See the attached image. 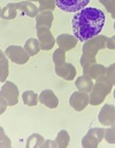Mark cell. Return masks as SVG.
<instances>
[{"instance_id":"1","label":"cell","mask_w":115,"mask_h":148,"mask_svg":"<svg viewBox=\"0 0 115 148\" xmlns=\"http://www.w3.org/2000/svg\"><path fill=\"white\" fill-rule=\"evenodd\" d=\"M106 22L105 13L96 7H85L75 13L72 20L74 36L82 42L98 36Z\"/></svg>"},{"instance_id":"2","label":"cell","mask_w":115,"mask_h":148,"mask_svg":"<svg viewBox=\"0 0 115 148\" xmlns=\"http://www.w3.org/2000/svg\"><path fill=\"white\" fill-rule=\"evenodd\" d=\"M113 91V83L108 79L106 75L96 79L92 91L89 93L90 95V105L91 106H99L101 105L106 97Z\"/></svg>"},{"instance_id":"3","label":"cell","mask_w":115,"mask_h":148,"mask_svg":"<svg viewBox=\"0 0 115 148\" xmlns=\"http://www.w3.org/2000/svg\"><path fill=\"white\" fill-rule=\"evenodd\" d=\"M106 40H107L106 36L98 35L96 37L84 41L83 42V47H82V53L97 56V54H98V52L100 49L106 48Z\"/></svg>"},{"instance_id":"4","label":"cell","mask_w":115,"mask_h":148,"mask_svg":"<svg viewBox=\"0 0 115 148\" xmlns=\"http://www.w3.org/2000/svg\"><path fill=\"white\" fill-rule=\"evenodd\" d=\"M5 53L7 55V58L13 61L14 63L16 64H25L29 59H30V55L27 53L25 48L22 47V46H19V45H10L8 46L6 49H5Z\"/></svg>"},{"instance_id":"5","label":"cell","mask_w":115,"mask_h":148,"mask_svg":"<svg viewBox=\"0 0 115 148\" xmlns=\"http://www.w3.org/2000/svg\"><path fill=\"white\" fill-rule=\"evenodd\" d=\"M0 95L7 100L8 106H10V107L16 106L19 102V88L13 82L6 80L3 83V85L1 86Z\"/></svg>"},{"instance_id":"6","label":"cell","mask_w":115,"mask_h":148,"mask_svg":"<svg viewBox=\"0 0 115 148\" xmlns=\"http://www.w3.org/2000/svg\"><path fill=\"white\" fill-rule=\"evenodd\" d=\"M69 105L74 110H84L87 107V105H90V95H89V93L87 92H82V91L74 92L69 98Z\"/></svg>"},{"instance_id":"7","label":"cell","mask_w":115,"mask_h":148,"mask_svg":"<svg viewBox=\"0 0 115 148\" xmlns=\"http://www.w3.org/2000/svg\"><path fill=\"white\" fill-rule=\"evenodd\" d=\"M37 39L40 42L41 51H50L56 44V39H54L53 37L51 29L45 27L37 28Z\"/></svg>"},{"instance_id":"8","label":"cell","mask_w":115,"mask_h":148,"mask_svg":"<svg viewBox=\"0 0 115 148\" xmlns=\"http://www.w3.org/2000/svg\"><path fill=\"white\" fill-rule=\"evenodd\" d=\"M56 6L67 13H76L78 10L87 7L90 0H55Z\"/></svg>"},{"instance_id":"9","label":"cell","mask_w":115,"mask_h":148,"mask_svg":"<svg viewBox=\"0 0 115 148\" xmlns=\"http://www.w3.org/2000/svg\"><path fill=\"white\" fill-rule=\"evenodd\" d=\"M98 121L104 126H111L115 124V107L111 103H106L99 111Z\"/></svg>"},{"instance_id":"10","label":"cell","mask_w":115,"mask_h":148,"mask_svg":"<svg viewBox=\"0 0 115 148\" xmlns=\"http://www.w3.org/2000/svg\"><path fill=\"white\" fill-rule=\"evenodd\" d=\"M77 42H78V39L75 36L69 35V34H61L56 37V45L59 46V48L66 52L75 48Z\"/></svg>"},{"instance_id":"11","label":"cell","mask_w":115,"mask_h":148,"mask_svg":"<svg viewBox=\"0 0 115 148\" xmlns=\"http://www.w3.org/2000/svg\"><path fill=\"white\" fill-rule=\"evenodd\" d=\"M39 102L50 109H54L59 106V99L52 90H44L39 94Z\"/></svg>"},{"instance_id":"12","label":"cell","mask_w":115,"mask_h":148,"mask_svg":"<svg viewBox=\"0 0 115 148\" xmlns=\"http://www.w3.org/2000/svg\"><path fill=\"white\" fill-rule=\"evenodd\" d=\"M55 74L59 77L63 78L65 80H74L76 77V68L72 63H63L62 66H56L55 67Z\"/></svg>"},{"instance_id":"13","label":"cell","mask_w":115,"mask_h":148,"mask_svg":"<svg viewBox=\"0 0 115 148\" xmlns=\"http://www.w3.org/2000/svg\"><path fill=\"white\" fill-rule=\"evenodd\" d=\"M54 21V15L52 10H43L39 12V14L36 16V29L37 28H52Z\"/></svg>"},{"instance_id":"14","label":"cell","mask_w":115,"mask_h":148,"mask_svg":"<svg viewBox=\"0 0 115 148\" xmlns=\"http://www.w3.org/2000/svg\"><path fill=\"white\" fill-rule=\"evenodd\" d=\"M17 9L21 10L23 14H25L29 17H36L39 14V7H37L32 1L23 0L16 3Z\"/></svg>"},{"instance_id":"15","label":"cell","mask_w":115,"mask_h":148,"mask_svg":"<svg viewBox=\"0 0 115 148\" xmlns=\"http://www.w3.org/2000/svg\"><path fill=\"white\" fill-rule=\"evenodd\" d=\"M93 79L86 75H82L79 77H77L76 80H75V86L78 91H82V92H87L90 93L93 88Z\"/></svg>"},{"instance_id":"16","label":"cell","mask_w":115,"mask_h":148,"mask_svg":"<svg viewBox=\"0 0 115 148\" xmlns=\"http://www.w3.org/2000/svg\"><path fill=\"white\" fill-rule=\"evenodd\" d=\"M83 75H86L89 77H91L92 79H97L104 75H106V67H104L100 63H93L91 64L89 68H86L85 70H83Z\"/></svg>"},{"instance_id":"17","label":"cell","mask_w":115,"mask_h":148,"mask_svg":"<svg viewBox=\"0 0 115 148\" xmlns=\"http://www.w3.org/2000/svg\"><path fill=\"white\" fill-rule=\"evenodd\" d=\"M24 48L27 51V53L30 56H35L40 52V42L37 38H29L25 44H24Z\"/></svg>"},{"instance_id":"18","label":"cell","mask_w":115,"mask_h":148,"mask_svg":"<svg viewBox=\"0 0 115 148\" xmlns=\"http://www.w3.org/2000/svg\"><path fill=\"white\" fill-rule=\"evenodd\" d=\"M17 6L16 3L9 2L1 9V18L3 20H14L17 15Z\"/></svg>"},{"instance_id":"19","label":"cell","mask_w":115,"mask_h":148,"mask_svg":"<svg viewBox=\"0 0 115 148\" xmlns=\"http://www.w3.org/2000/svg\"><path fill=\"white\" fill-rule=\"evenodd\" d=\"M23 103L28 107H35L39 102V95L34 91H25L22 94Z\"/></svg>"},{"instance_id":"20","label":"cell","mask_w":115,"mask_h":148,"mask_svg":"<svg viewBox=\"0 0 115 148\" xmlns=\"http://www.w3.org/2000/svg\"><path fill=\"white\" fill-rule=\"evenodd\" d=\"M45 139L41 134L39 133H32L30 134L28 138H27V141H25V147L28 148H37L41 147L43 144H44Z\"/></svg>"},{"instance_id":"21","label":"cell","mask_w":115,"mask_h":148,"mask_svg":"<svg viewBox=\"0 0 115 148\" xmlns=\"http://www.w3.org/2000/svg\"><path fill=\"white\" fill-rule=\"evenodd\" d=\"M3 51H0V80L1 83H5L8 77V60L7 55Z\"/></svg>"},{"instance_id":"22","label":"cell","mask_w":115,"mask_h":148,"mask_svg":"<svg viewBox=\"0 0 115 148\" xmlns=\"http://www.w3.org/2000/svg\"><path fill=\"white\" fill-rule=\"evenodd\" d=\"M55 141L58 143V147H61V148L67 147L69 145V141H70V136H69V133L66 130H61L56 134Z\"/></svg>"},{"instance_id":"23","label":"cell","mask_w":115,"mask_h":148,"mask_svg":"<svg viewBox=\"0 0 115 148\" xmlns=\"http://www.w3.org/2000/svg\"><path fill=\"white\" fill-rule=\"evenodd\" d=\"M53 63L56 66H62L63 63H66V51L58 48L54 51L53 53Z\"/></svg>"},{"instance_id":"24","label":"cell","mask_w":115,"mask_h":148,"mask_svg":"<svg viewBox=\"0 0 115 148\" xmlns=\"http://www.w3.org/2000/svg\"><path fill=\"white\" fill-rule=\"evenodd\" d=\"M99 144H100V143H99L96 138H93L92 136H90V134H87V133H86V134L83 137V139H82V147L97 148Z\"/></svg>"},{"instance_id":"25","label":"cell","mask_w":115,"mask_h":148,"mask_svg":"<svg viewBox=\"0 0 115 148\" xmlns=\"http://www.w3.org/2000/svg\"><path fill=\"white\" fill-rule=\"evenodd\" d=\"M81 66L83 68V70H85L86 68H89L91 64L96 63L97 62V59L96 56L93 55H90V54H85V53H82V56H81Z\"/></svg>"},{"instance_id":"26","label":"cell","mask_w":115,"mask_h":148,"mask_svg":"<svg viewBox=\"0 0 115 148\" xmlns=\"http://www.w3.org/2000/svg\"><path fill=\"white\" fill-rule=\"evenodd\" d=\"M39 2V12L43 10H52L55 8L56 6V1L55 0H38Z\"/></svg>"},{"instance_id":"27","label":"cell","mask_w":115,"mask_h":148,"mask_svg":"<svg viewBox=\"0 0 115 148\" xmlns=\"http://www.w3.org/2000/svg\"><path fill=\"white\" fill-rule=\"evenodd\" d=\"M87 134L92 136L93 138H96L99 143H101L104 140V136H105V129L104 127H92L89 130Z\"/></svg>"},{"instance_id":"28","label":"cell","mask_w":115,"mask_h":148,"mask_svg":"<svg viewBox=\"0 0 115 148\" xmlns=\"http://www.w3.org/2000/svg\"><path fill=\"white\" fill-rule=\"evenodd\" d=\"M104 139L111 144V145H115V124L108 126L107 129H105V136Z\"/></svg>"},{"instance_id":"29","label":"cell","mask_w":115,"mask_h":148,"mask_svg":"<svg viewBox=\"0 0 115 148\" xmlns=\"http://www.w3.org/2000/svg\"><path fill=\"white\" fill-rule=\"evenodd\" d=\"M99 1L106 8L107 13L111 14L112 18L115 20V0H99Z\"/></svg>"},{"instance_id":"30","label":"cell","mask_w":115,"mask_h":148,"mask_svg":"<svg viewBox=\"0 0 115 148\" xmlns=\"http://www.w3.org/2000/svg\"><path fill=\"white\" fill-rule=\"evenodd\" d=\"M106 76L113 83V85H115V63H112L109 67L106 68Z\"/></svg>"},{"instance_id":"31","label":"cell","mask_w":115,"mask_h":148,"mask_svg":"<svg viewBox=\"0 0 115 148\" xmlns=\"http://www.w3.org/2000/svg\"><path fill=\"white\" fill-rule=\"evenodd\" d=\"M106 48H108V49H115V35L112 36V37H107Z\"/></svg>"},{"instance_id":"32","label":"cell","mask_w":115,"mask_h":148,"mask_svg":"<svg viewBox=\"0 0 115 148\" xmlns=\"http://www.w3.org/2000/svg\"><path fill=\"white\" fill-rule=\"evenodd\" d=\"M41 147H44V148H50V147L55 148V147H58V143H56L55 140H45Z\"/></svg>"},{"instance_id":"33","label":"cell","mask_w":115,"mask_h":148,"mask_svg":"<svg viewBox=\"0 0 115 148\" xmlns=\"http://www.w3.org/2000/svg\"><path fill=\"white\" fill-rule=\"evenodd\" d=\"M0 114H3L5 112V110H6V108H7V106H8V102H7V100L3 98V97H1L0 95Z\"/></svg>"},{"instance_id":"34","label":"cell","mask_w":115,"mask_h":148,"mask_svg":"<svg viewBox=\"0 0 115 148\" xmlns=\"http://www.w3.org/2000/svg\"><path fill=\"white\" fill-rule=\"evenodd\" d=\"M0 132H1V143L5 140L6 143H7V145H8V147H10V141L8 140V138H7V136L3 133V129L1 127V130H0Z\"/></svg>"},{"instance_id":"35","label":"cell","mask_w":115,"mask_h":148,"mask_svg":"<svg viewBox=\"0 0 115 148\" xmlns=\"http://www.w3.org/2000/svg\"><path fill=\"white\" fill-rule=\"evenodd\" d=\"M28 1H32V2H35V1H38V0H28Z\"/></svg>"},{"instance_id":"36","label":"cell","mask_w":115,"mask_h":148,"mask_svg":"<svg viewBox=\"0 0 115 148\" xmlns=\"http://www.w3.org/2000/svg\"><path fill=\"white\" fill-rule=\"evenodd\" d=\"M113 95H114V99H115V90L113 91Z\"/></svg>"},{"instance_id":"37","label":"cell","mask_w":115,"mask_h":148,"mask_svg":"<svg viewBox=\"0 0 115 148\" xmlns=\"http://www.w3.org/2000/svg\"><path fill=\"white\" fill-rule=\"evenodd\" d=\"M114 31H115V21H114Z\"/></svg>"}]
</instances>
